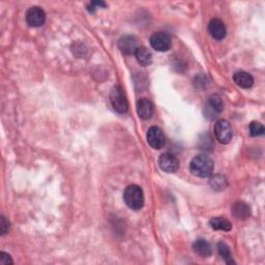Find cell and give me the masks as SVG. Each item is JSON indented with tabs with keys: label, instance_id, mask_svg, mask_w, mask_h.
Wrapping results in <instances>:
<instances>
[{
	"label": "cell",
	"instance_id": "obj_18",
	"mask_svg": "<svg viewBox=\"0 0 265 265\" xmlns=\"http://www.w3.org/2000/svg\"><path fill=\"white\" fill-rule=\"evenodd\" d=\"M217 251H219V254L221 255L222 258L224 259V261L227 264H234V260L232 258V254L229 247L226 245L223 241L217 244Z\"/></svg>",
	"mask_w": 265,
	"mask_h": 265
},
{
	"label": "cell",
	"instance_id": "obj_11",
	"mask_svg": "<svg viewBox=\"0 0 265 265\" xmlns=\"http://www.w3.org/2000/svg\"><path fill=\"white\" fill-rule=\"evenodd\" d=\"M137 113L141 119H150L153 114V104L146 98L140 99L137 102Z\"/></svg>",
	"mask_w": 265,
	"mask_h": 265
},
{
	"label": "cell",
	"instance_id": "obj_19",
	"mask_svg": "<svg viewBox=\"0 0 265 265\" xmlns=\"http://www.w3.org/2000/svg\"><path fill=\"white\" fill-rule=\"evenodd\" d=\"M210 184H212V186L215 190H222V189H225L226 184H227V182H226L225 176L216 174L210 179Z\"/></svg>",
	"mask_w": 265,
	"mask_h": 265
},
{
	"label": "cell",
	"instance_id": "obj_17",
	"mask_svg": "<svg viewBox=\"0 0 265 265\" xmlns=\"http://www.w3.org/2000/svg\"><path fill=\"white\" fill-rule=\"evenodd\" d=\"M209 226L214 230H222V231H230L232 229V224L225 217H214L209 221Z\"/></svg>",
	"mask_w": 265,
	"mask_h": 265
},
{
	"label": "cell",
	"instance_id": "obj_1",
	"mask_svg": "<svg viewBox=\"0 0 265 265\" xmlns=\"http://www.w3.org/2000/svg\"><path fill=\"white\" fill-rule=\"evenodd\" d=\"M190 170L197 177H209L214 171V162L206 154H198L191 161Z\"/></svg>",
	"mask_w": 265,
	"mask_h": 265
},
{
	"label": "cell",
	"instance_id": "obj_15",
	"mask_svg": "<svg viewBox=\"0 0 265 265\" xmlns=\"http://www.w3.org/2000/svg\"><path fill=\"white\" fill-rule=\"evenodd\" d=\"M232 214L236 219L245 220L250 216L251 209L250 206L244 203V202H237V203H235L232 207Z\"/></svg>",
	"mask_w": 265,
	"mask_h": 265
},
{
	"label": "cell",
	"instance_id": "obj_22",
	"mask_svg": "<svg viewBox=\"0 0 265 265\" xmlns=\"http://www.w3.org/2000/svg\"><path fill=\"white\" fill-rule=\"evenodd\" d=\"M13 263H14V261L9 254L5 253V252L0 253V264L9 265V264H13Z\"/></svg>",
	"mask_w": 265,
	"mask_h": 265
},
{
	"label": "cell",
	"instance_id": "obj_16",
	"mask_svg": "<svg viewBox=\"0 0 265 265\" xmlns=\"http://www.w3.org/2000/svg\"><path fill=\"white\" fill-rule=\"evenodd\" d=\"M135 56L138 62L143 66H147L151 65L152 62V54L148 50L146 47H139L135 52Z\"/></svg>",
	"mask_w": 265,
	"mask_h": 265
},
{
	"label": "cell",
	"instance_id": "obj_12",
	"mask_svg": "<svg viewBox=\"0 0 265 265\" xmlns=\"http://www.w3.org/2000/svg\"><path fill=\"white\" fill-rule=\"evenodd\" d=\"M233 81L237 85V86L248 89L253 86L254 78L251 74L247 72H237L233 75Z\"/></svg>",
	"mask_w": 265,
	"mask_h": 265
},
{
	"label": "cell",
	"instance_id": "obj_8",
	"mask_svg": "<svg viewBox=\"0 0 265 265\" xmlns=\"http://www.w3.org/2000/svg\"><path fill=\"white\" fill-rule=\"evenodd\" d=\"M159 166L167 173H175L179 168V161L172 153H163L159 158Z\"/></svg>",
	"mask_w": 265,
	"mask_h": 265
},
{
	"label": "cell",
	"instance_id": "obj_4",
	"mask_svg": "<svg viewBox=\"0 0 265 265\" xmlns=\"http://www.w3.org/2000/svg\"><path fill=\"white\" fill-rule=\"evenodd\" d=\"M215 135L220 143L228 144L233 137V132L230 122L225 119L217 120L215 126Z\"/></svg>",
	"mask_w": 265,
	"mask_h": 265
},
{
	"label": "cell",
	"instance_id": "obj_7",
	"mask_svg": "<svg viewBox=\"0 0 265 265\" xmlns=\"http://www.w3.org/2000/svg\"><path fill=\"white\" fill-rule=\"evenodd\" d=\"M147 142L154 149H161L165 145L166 138L163 131L158 127H151L147 132Z\"/></svg>",
	"mask_w": 265,
	"mask_h": 265
},
{
	"label": "cell",
	"instance_id": "obj_5",
	"mask_svg": "<svg viewBox=\"0 0 265 265\" xmlns=\"http://www.w3.org/2000/svg\"><path fill=\"white\" fill-rule=\"evenodd\" d=\"M150 46L159 52H167L172 46V40L166 33H155L150 36Z\"/></svg>",
	"mask_w": 265,
	"mask_h": 265
},
{
	"label": "cell",
	"instance_id": "obj_3",
	"mask_svg": "<svg viewBox=\"0 0 265 265\" xmlns=\"http://www.w3.org/2000/svg\"><path fill=\"white\" fill-rule=\"evenodd\" d=\"M110 102L116 112L120 114L127 113L129 110V103L124 93V89L121 85L117 84L113 86L110 92Z\"/></svg>",
	"mask_w": 265,
	"mask_h": 265
},
{
	"label": "cell",
	"instance_id": "obj_2",
	"mask_svg": "<svg viewBox=\"0 0 265 265\" xmlns=\"http://www.w3.org/2000/svg\"><path fill=\"white\" fill-rule=\"evenodd\" d=\"M123 200L128 207L132 210L141 209L144 205V194L139 185L131 184L124 190Z\"/></svg>",
	"mask_w": 265,
	"mask_h": 265
},
{
	"label": "cell",
	"instance_id": "obj_20",
	"mask_svg": "<svg viewBox=\"0 0 265 265\" xmlns=\"http://www.w3.org/2000/svg\"><path fill=\"white\" fill-rule=\"evenodd\" d=\"M248 130H250V135L252 137L262 136L265 132L263 124L258 121H252L250 123V126H248Z\"/></svg>",
	"mask_w": 265,
	"mask_h": 265
},
{
	"label": "cell",
	"instance_id": "obj_10",
	"mask_svg": "<svg viewBox=\"0 0 265 265\" xmlns=\"http://www.w3.org/2000/svg\"><path fill=\"white\" fill-rule=\"evenodd\" d=\"M208 33L215 40L221 41L226 36L227 30L224 23L219 19H213L208 23Z\"/></svg>",
	"mask_w": 265,
	"mask_h": 265
},
{
	"label": "cell",
	"instance_id": "obj_13",
	"mask_svg": "<svg viewBox=\"0 0 265 265\" xmlns=\"http://www.w3.org/2000/svg\"><path fill=\"white\" fill-rule=\"evenodd\" d=\"M223 109H224V104H223V100H222L221 97H219L217 95H214L209 98L208 104L206 106L207 114L209 116H212L213 117L214 115L221 113L223 111Z\"/></svg>",
	"mask_w": 265,
	"mask_h": 265
},
{
	"label": "cell",
	"instance_id": "obj_6",
	"mask_svg": "<svg viewBox=\"0 0 265 265\" xmlns=\"http://www.w3.org/2000/svg\"><path fill=\"white\" fill-rule=\"evenodd\" d=\"M26 22L30 27H41L46 22V14L38 6H33L26 13Z\"/></svg>",
	"mask_w": 265,
	"mask_h": 265
},
{
	"label": "cell",
	"instance_id": "obj_9",
	"mask_svg": "<svg viewBox=\"0 0 265 265\" xmlns=\"http://www.w3.org/2000/svg\"><path fill=\"white\" fill-rule=\"evenodd\" d=\"M118 48L124 55H132L139 48L137 38L132 35H123L118 41Z\"/></svg>",
	"mask_w": 265,
	"mask_h": 265
},
{
	"label": "cell",
	"instance_id": "obj_14",
	"mask_svg": "<svg viewBox=\"0 0 265 265\" xmlns=\"http://www.w3.org/2000/svg\"><path fill=\"white\" fill-rule=\"evenodd\" d=\"M193 250L198 256L203 257V258L209 257L213 253L212 246H210V244L205 239H198L195 241V244L193 246Z\"/></svg>",
	"mask_w": 265,
	"mask_h": 265
},
{
	"label": "cell",
	"instance_id": "obj_21",
	"mask_svg": "<svg viewBox=\"0 0 265 265\" xmlns=\"http://www.w3.org/2000/svg\"><path fill=\"white\" fill-rule=\"evenodd\" d=\"M10 230V223L7 221L4 215H1L0 217V232H1V235H4L5 233L9 232Z\"/></svg>",
	"mask_w": 265,
	"mask_h": 265
}]
</instances>
